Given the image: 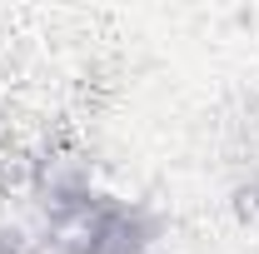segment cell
I'll return each mask as SVG.
<instances>
[{
    "instance_id": "3",
    "label": "cell",
    "mask_w": 259,
    "mask_h": 254,
    "mask_svg": "<svg viewBox=\"0 0 259 254\" xmlns=\"http://www.w3.org/2000/svg\"><path fill=\"white\" fill-rule=\"evenodd\" d=\"M0 254H40V249H35V239L25 234V229L0 224Z\"/></svg>"
},
{
    "instance_id": "1",
    "label": "cell",
    "mask_w": 259,
    "mask_h": 254,
    "mask_svg": "<svg viewBox=\"0 0 259 254\" xmlns=\"http://www.w3.org/2000/svg\"><path fill=\"white\" fill-rule=\"evenodd\" d=\"M35 204L55 254H155L164 239V220L150 204L100 190L90 164L70 155H45L35 164Z\"/></svg>"
},
{
    "instance_id": "2",
    "label": "cell",
    "mask_w": 259,
    "mask_h": 254,
    "mask_svg": "<svg viewBox=\"0 0 259 254\" xmlns=\"http://www.w3.org/2000/svg\"><path fill=\"white\" fill-rule=\"evenodd\" d=\"M234 209H239V220H249V224H259V164L234 185Z\"/></svg>"
}]
</instances>
